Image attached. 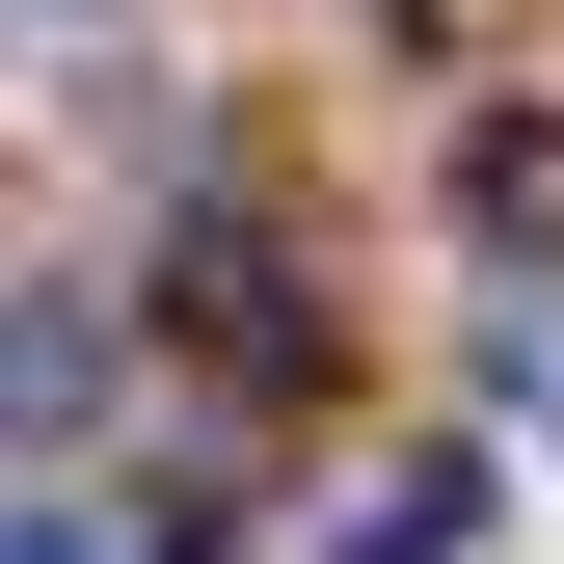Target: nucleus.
Here are the masks:
<instances>
[{
  "mask_svg": "<svg viewBox=\"0 0 564 564\" xmlns=\"http://www.w3.org/2000/svg\"><path fill=\"white\" fill-rule=\"evenodd\" d=\"M108 296H0V431H82V403H108Z\"/></svg>",
  "mask_w": 564,
  "mask_h": 564,
  "instance_id": "nucleus-1",
  "label": "nucleus"
},
{
  "mask_svg": "<svg viewBox=\"0 0 564 564\" xmlns=\"http://www.w3.org/2000/svg\"><path fill=\"white\" fill-rule=\"evenodd\" d=\"M323 564H484V457H403V484H377V511H349V538H323Z\"/></svg>",
  "mask_w": 564,
  "mask_h": 564,
  "instance_id": "nucleus-2",
  "label": "nucleus"
},
{
  "mask_svg": "<svg viewBox=\"0 0 564 564\" xmlns=\"http://www.w3.org/2000/svg\"><path fill=\"white\" fill-rule=\"evenodd\" d=\"M0 564H108V538H82V511H54V484H0Z\"/></svg>",
  "mask_w": 564,
  "mask_h": 564,
  "instance_id": "nucleus-3",
  "label": "nucleus"
},
{
  "mask_svg": "<svg viewBox=\"0 0 564 564\" xmlns=\"http://www.w3.org/2000/svg\"><path fill=\"white\" fill-rule=\"evenodd\" d=\"M377 28H511V0H377Z\"/></svg>",
  "mask_w": 564,
  "mask_h": 564,
  "instance_id": "nucleus-4",
  "label": "nucleus"
}]
</instances>
